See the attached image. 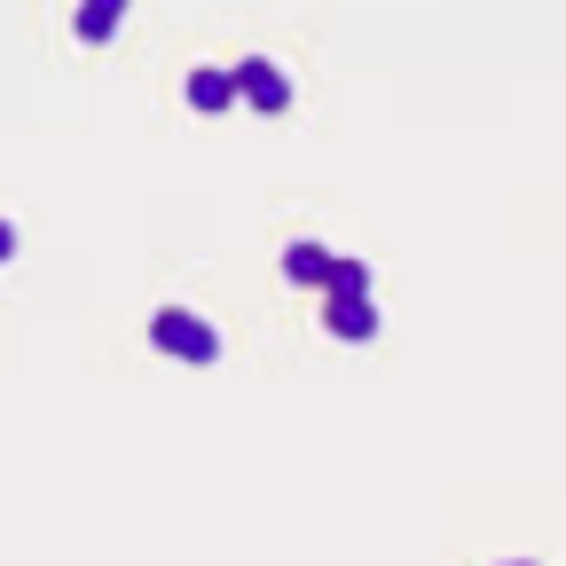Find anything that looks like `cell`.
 Instances as JSON below:
<instances>
[{"mask_svg": "<svg viewBox=\"0 0 566 566\" xmlns=\"http://www.w3.org/2000/svg\"><path fill=\"white\" fill-rule=\"evenodd\" d=\"M331 307H323V323H331V338H378V307H370V292H323Z\"/></svg>", "mask_w": 566, "mask_h": 566, "instance_id": "obj_3", "label": "cell"}, {"mask_svg": "<svg viewBox=\"0 0 566 566\" xmlns=\"http://www.w3.org/2000/svg\"><path fill=\"white\" fill-rule=\"evenodd\" d=\"M150 338H158V354H174V363H212V354H221V331H212L205 315H189V307H166L158 323H150Z\"/></svg>", "mask_w": 566, "mask_h": 566, "instance_id": "obj_1", "label": "cell"}, {"mask_svg": "<svg viewBox=\"0 0 566 566\" xmlns=\"http://www.w3.org/2000/svg\"><path fill=\"white\" fill-rule=\"evenodd\" d=\"M283 275H292V283H307V292H323L331 252H323V244H292V252H283Z\"/></svg>", "mask_w": 566, "mask_h": 566, "instance_id": "obj_6", "label": "cell"}, {"mask_svg": "<svg viewBox=\"0 0 566 566\" xmlns=\"http://www.w3.org/2000/svg\"><path fill=\"white\" fill-rule=\"evenodd\" d=\"M189 111H229L237 103V71H189Z\"/></svg>", "mask_w": 566, "mask_h": 566, "instance_id": "obj_4", "label": "cell"}, {"mask_svg": "<svg viewBox=\"0 0 566 566\" xmlns=\"http://www.w3.org/2000/svg\"><path fill=\"white\" fill-rule=\"evenodd\" d=\"M9 252H17V229H9V221H0V268H9Z\"/></svg>", "mask_w": 566, "mask_h": 566, "instance_id": "obj_8", "label": "cell"}, {"mask_svg": "<svg viewBox=\"0 0 566 566\" xmlns=\"http://www.w3.org/2000/svg\"><path fill=\"white\" fill-rule=\"evenodd\" d=\"M118 24H126V0H80V40L87 48H103Z\"/></svg>", "mask_w": 566, "mask_h": 566, "instance_id": "obj_5", "label": "cell"}, {"mask_svg": "<svg viewBox=\"0 0 566 566\" xmlns=\"http://www.w3.org/2000/svg\"><path fill=\"white\" fill-rule=\"evenodd\" d=\"M323 292H370V268H363V260H331Z\"/></svg>", "mask_w": 566, "mask_h": 566, "instance_id": "obj_7", "label": "cell"}, {"mask_svg": "<svg viewBox=\"0 0 566 566\" xmlns=\"http://www.w3.org/2000/svg\"><path fill=\"white\" fill-rule=\"evenodd\" d=\"M237 103H252V111H292V80L268 63V55H252V63H237Z\"/></svg>", "mask_w": 566, "mask_h": 566, "instance_id": "obj_2", "label": "cell"}]
</instances>
